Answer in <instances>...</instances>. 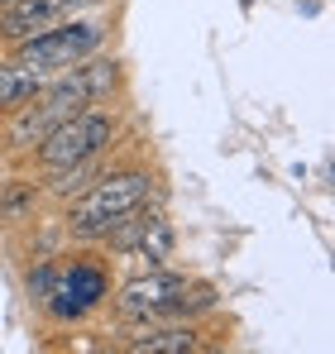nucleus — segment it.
<instances>
[{"label": "nucleus", "mask_w": 335, "mask_h": 354, "mask_svg": "<svg viewBox=\"0 0 335 354\" xmlns=\"http://www.w3.org/2000/svg\"><path fill=\"white\" fill-rule=\"evenodd\" d=\"M149 192H154V177L149 173H111V177H96L87 192H77V201H72V211H67V235L72 239H106L129 216V211H139L144 201H149Z\"/></svg>", "instance_id": "1"}, {"label": "nucleus", "mask_w": 335, "mask_h": 354, "mask_svg": "<svg viewBox=\"0 0 335 354\" xmlns=\"http://www.w3.org/2000/svg\"><path fill=\"white\" fill-rule=\"evenodd\" d=\"M101 44H106V24L72 15V19H62L53 29H44V34L15 44V62H24V67H34V72H44V77H57V72L77 67L82 58H91Z\"/></svg>", "instance_id": "2"}, {"label": "nucleus", "mask_w": 335, "mask_h": 354, "mask_svg": "<svg viewBox=\"0 0 335 354\" xmlns=\"http://www.w3.org/2000/svg\"><path fill=\"white\" fill-rule=\"evenodd\" d=\"M111 297V278L101 263H87V259H72V263H53V283L44 292V311L53 316L57 326H72L82 316H91L101 301Z\"/></svg>", "instance_id": "3"}, {"label": "nucleus", "mask_w": 335, "mask_h": 354, "mask_svg": "<svg viewBox=\"0 0 335 354\" xmlns=\"http://www.w3.org/2000/svg\"><path fill=\"white\" fill-rule=\"evenodd\" d=\"M115 139V120L106 111H77L62 124H53L44 139H39V168H67V163H82V158H96L106 153V144Z\"/></svg>", "instance_id": "4"}, {"label": "nucleus", "mask_w": 335, "mask_h": 354, "mask_svg": "<svg viewBox=\"0 0 335 354\" xmlns=\"http://www.w3.org/2000/svg\"><path fill=\"white\" fill-rule=\"evenodd\" d=\"M187 288H192V283H187L182 273L149 268L144 278H129V283L120 288L115 306H120L125 321H163V316H177V301H182Z\"/></svg>", "instance_id": "5"}, {"label": "nucleus", "mask_w": 335, "mask_h": 354, "mask_svg": "<svg viewBox=\"0 0 335 354\" xmlns=\"http://www.w3.org/2000/svg\"><path fill=\"white\" fill-rule=\"evenodd\" d=\"M44 86H48L44 72H34V67H24V62H0V115L24 111Z\"/></svg>", "instance_id": "6"}, {"label": "nucleus", "mask_w": 335, "mask_h": 354, "mask_svg": "<svg viewBox=\"0 0 335 354\" xmlns=\"http://www.w3.org/2000/svg\"><path fill=\"white\" fill-rule=\"evenodd\" d=\"M125 350H134V354H192V350H201V330H192V326H159L149 335H134Z\"/></svg>", "instance_id": "7"}, {"label": "nucleus", "mask_w": 335, "mask_h": 354, "mask_svg": "<svg viewBox=\"0 0 335 354\" xmlns=\"http://www.w3.org/2000/svg\"><path fill=\"white\" fill-rule=\"evenodd\" d=\"M96 177H101V153L96 158H82V163H67V168H48V192L53 196H77Z\"/></svg>", "instance_id": "8"}, {"label": "nucleus", "mask_w": 335, "mask_h": 354, "mask_svg": "<svg viewBox=\"0 0 335 354\" xmlns=\"http://www.w3.org/2000/svg\"><path fill=\"white\" fill-rule=\"evenodd\" d=\"M172 244H177V235H172V225H168L163 216L154 211V221H149V230H144V239L134 244V254L149 263V268H163L168 259H172Z\"/></svg>", "instance_id": "9"}, {"label": "nucleus", "mask_w": 335, "mask_h": 354, "mask_svg": "<svg viewBox=\"0 0 335 354\" xmlns=\"http://www.w3.org/2000/svg\"><path fill=\"white\" fill-rule=\"evenodd\" d=\"M149 221H154V211H149V201L139 206V211H129L120 225H115L111 235H106V244H111L115 254H134V244L144 239V230H149Z\"/></svg>", "instance_id": "10"}, {"label": "nucleus", "mask_w": 335, "mask_h": 354, "mask_svg": "<svg viewBox=\"0 0 335 354\" xmlns=\"http://www.w3.org/2000/svg\"><path fill=\"white\" fill-rule=\"evenodd\" d=\"M48 283H53V263H39V268L29 273V297H34V301H44Z\"/></svg>", "instance_id": "11"}, {"label": "nucleus", "mask_w": 335, "mask_h": 354, "mask_svg": "<svg viewBox=\"0 0 335 354\" xmlns=\"http://www.w3.org/2000/svg\"><path fill=\"white\" fill-rule=\"evenodd\" d=\"M57 5H62V15H82V10H96L106 0H57Z\"/></svg>", "instance_id": "12"}, {"label": "nucleus", "mask_w": 335, "mask_h": 354, "mask_svg": "<svg viewBox=\"0 0 335 354\" xmlns=\"http://www.w3.org/2000/svg\"><path fill=\"white\" fill-rule=\"evenodd\" d=\"M5 5H10V0H0V10H5Z\"/></svg>", "instance_id": "13"}]
</instances>
